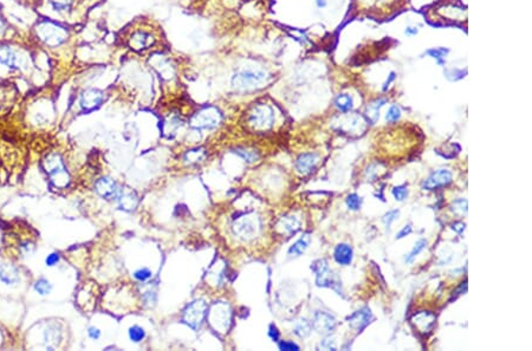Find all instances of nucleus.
<instances>
[{"label":"nucleus","instance_id":"46","mask_svg":"<svg viewBox=\"0 0 532 351\" xmlns=\"http://www.w3.org/2000/svg\"><path fill=\"white\" fill-rule=\"evenodd\" d=\"M411 231H413V230H411L410 225H406V226H403L402 230L396 234V239H402V238H405V236L409 235V234L411 233Z\"/></svg>","mask_w":532,"mask_h":351},{"label":"nucleus","instance_id":"14","mask_svg":"<svg viewBox=\"0 0 532 351\" xmlns=\"http://www.w3.org/2000/svg\"><path fill=\"white\" fill-rule=\"evenodd\" d=\"M103 102L102 91L97 89H89V90L83 91L80 97V105L83 110L90 111L95 108L100 107L101 103Z\"/></svg>","mask_w":532,"mask_h":351},{"label":"nucleus","instance_id":"30","mask_svg":"<svg viewBox=\"0 0 532 351\" xmlns=\"http://www.w3.org/2000/svg\"><path fill=\"white\" fill-rule=\"evenodd\" d=\"M293 331H295V333L298 337H301V338H305V337L309 336L310 332H311V324H310V323L304 318L296 325L295 330Z\"/></svg>","mask_w":532,"mask_h":351},{"label":"nucleus","instance_id":"9","mask_svg":"<svg viewBox=\"0 0 532 351\" xmlns=\"http://www.w3.org/2000/svg\"><path fill=\"white\" fill-rule=\"evenodd\" d=\"M156 43V38L154 37L152 32H148L145 30H137L133 32L129 37V46L134 51L143 52L145 50H149Z\"/></svg>","mask_w":532,"mask_h":351},{"label":"nucleus","instance_id":"41","mask_svg":"<svg viewBox=\"0 0 532 351\" xmlns=\"http://www.w3.org/2000/svg\"><path fill=\"white\" fill-rule=\"evenodd\" d=\"M377 174H379V172H377L376 164H370V166L368 167V169H367V172H366V177H367V179L372 181V179H375V177L377 176Z\"/></svg>","mask_w":532,"mask_h":351},{"label":"nucleus","instance_id":"38","mask_svg":"<svg viewBox=\"0 0 532 351\" xmlns=\"http://www.w3.org/2000/svg\"><path fill=\"white\" fill-rule=\"evenodd\" d=\"M391 193H393V196L395 197L396 201H403L408 196L407 186H397V187H394Z\"/></svg>","mask_w":532,"mask_h":351},{"label":"nucleus","instance_id":"28","mask_svg":"<svg viewBox=\"0 0 532 351\" xmlns=\"http://www.w3.org/2000/svg\"><path fill=\"white\" fill-rule=\"evenodd\" d=\"M426 247H427V240H425V239H419V240L415 242V245H414L413 250H411L407 254V257H406V263L407 264L413 263L414 259L418 257L420 253L426 249Z\"/></svg>","mask_w":532,"mask_h":351},{"label":"nucleus","instance_id":"36","mask_svg":"<svg viewBox=\"0 0 532 351\" xmlns=\"http://www.w3.org/2000/svg\"><path fill=\"white\" fill-rule=\"evenodd\" d=\"M447 50L445 49H441V47H436V49H430L427 51V55L430 56V57L434 58V59H436V62H438L439 64L442 63V60H444L445 56L447 55Z\"/></svg>","mask_w":532,"mask_h":351},{"label":"nucleus","instance_id":"31","mask_svg":"<svg viewBox=\"0 0 532 351\" xmlns=\"http://www.w3.org/2000/svg\"><path fill=\"white\" fill-rule=\"evenodd\" d=\"M467 207H469V206H467L466 199L455 200V201H453L450 206V211H452L454 214H458V215H466Z\"/></svg>","mask_w":532,"mask_h":351},{"label":"nucleus","instance_id":"6","mask_svg":"<svg viewBox=\"0 0 532 351\" xmlns=\"http://www.w3.org/2000/svg\"><path fill=\"white\" fill-rule=\"evenodd\" d=\"M220 121V113L215 108H205L192 117L190 125L195 129H212L217 127Z\"/></svg>","mask_w":532,"mask_h":351},{"label":"nucleus","instance_id":"43","mask_svg":"<svg viewBox=\"0 0 532 351\" xmlns=\"http://www.w3.org/2000/svg\"><path fill=\"white\" fill-rule=\"evenodd\" d=\"M268 336L271 337V339H272L273 342H278L279 337H281V332H279L278 329H277V327L274 324H271L270 328H268Z\"/></svg>","mask_w":532,"mask_h":351},{"label":"nucleus","instance_id":"17","mask_svg":"<svg viewBox=\"0 0 532 351\" xmlns=\"http://www.w3.org/2000/svg\"><path fill=\"white\" fill-rule=\"evenodd\" d=\"M0 281L5 285H16L20 281V273L15 265L8 263L0 264Z\"/></svg>","mask_w":532,"mask_h":351},{"label":"nucleus","instance_id":"23","mask_svg":"<svg viewBox=\"0 0 532 351\" xmlns=\"http://www.w3.org/2000/svg\"><path fill=\"white\" fill-rule=\"evenodd\" d=\"M117 200H119L120 206L122 207V210H125V211H133L137 206V202H139V199H137L136 194L133 193V192H127V193H124V192L122 191L121 194H120V196L117 197Z\"/></svg>","mask_w":532,"mask_h":351},{"label":"nucleus","instance_id":"45","mask_svg":"<svg viewBox=\"0 0 532 351\" xmlns=\"http://www.w3.org/2000/svg\"><path fill=\"white\" fill-rule=\"evenodd\" d=\"M201 152L200 150H190L189 153H187L186 155V160L187 161H190V162H197V161H199L201 158Z\"/></svg>","mask_w":532,"mask_h":351},{"label":"nucleus","instance_id":"49","mask_svg":"<svg viewBox=\"0 0 532 351\" xmlns=\"http://www.w3.org/2000/svg\"><path fill=\"white\" fill-rule=\"evenodd\" d=\"M418 32H419L418 27H415V26H408V27H406V30H405V35L408 36V37H413V36L418 35Z\"/></svg>","mask_w":532,"mask_h":351},{"label":"nucleus","instance_id":"25","mask_svg":"<svg viewBox=\"0 0 532 351\" xmlns=\"http://www.w3.org/2000/svg\"><path fill=\"white\" fill-rule=\"evenodd\" d=\"M335 105L342 113H349L352 109V107H354V101H352V97L350 95L341 94L336 97Z\"/></svg>","mask_w":532,"mask_h":351},{"label":"nucleus","instance_id":"5","mask_svg":"<svg viewBox=\"0 0 532 351\" xmlns=\"http://www.w3.org/2000/svg\"><path fill=\"white\" fill-rule=\"evenodd\" d=\"M38 37L46 44V45L56 47L63 44L66 40V31L63 27L57 26L52 23H43L39 25L37 29Z\"/></svg>","mask_w":532,"mask_h":351},{"label":"nucleus","instance_id":"2","mask_svg":"<svg viewBox=\"0 0 532 351\" xmlns=\"http://www.w3.org/2000/svg\"><path fill=\"white\" fill-rule=\"evenodd\" d=\"M311 270L316 274V284L321 288H330L342 294V284L337 275L330 270L326 259H317L312 263Z\"/></svg>","mask_w":532,"mask_h":351},{"label":"nucleus","instance_id":"16","mask_svg":"<svg viewBox=\"0 0 532 351\" xmlns=\"http://www.w3.org/2000/svg\"><path fill=\"white\" fill-rule=\"evenodd\" d=\"M318 155L316 153H305L298 156L296 160V171L302 175L310 174L318 163Z\"/></svg>","mask_w":532,"mask_h":351},{"label":"nucleus","instance_id":"27","mask_svg":"<svg viewBox=\"0 0 532 351\" xmlns=\"http://www.w3.org/2000/svg\"><path fill=\"white\" fill-rule=\"evenodd\" d=\"M56 12H68L75 5V0H47Z\"/></svg>","mask_w":532,"mask_h":351},{"label":"nucleus","instance_id":"51","mask_svg":"<svg viewBox=\"0 0 532 351\" xmlns=\"http://www.w3.org/2000/svg\"><path fill=\"white\" fill-rule=\"evenodd\" d=\"M316 4H317V6L319 8L326 7L327 4V0H316Z\"/></svg>","mask_w":532,"mask_h":351},{"label":"nucleus","instance_id":"1","mask_svg":"<svg viewBox=\"0 0 532 351\" xmlns=\"http://www.w3.org/2000/svg\"><path fill=\"white\" fill-rule=\"evenodd\" d=\"M268 77L264 70H240L232 77V85L240 91L254 90L264 85Z\"/></svg>","mask_w":532,"mask_h":351},{"label":"nucleus","instance_id":"8","mask_svg":"<svg viewBox=\"0 0 532 351\" xmlns=\"http://www.w3.org/2000/svg\"><path fill=\"white\" fill-rule=\"evenodd\" d=\"M207 304L204 300H195L187 306L184 312V322L193 330H198L206 316Z\"/></svg>","mask_w":532,"mask_h":351},{"label":"nucleus","instance_id":"39","mask_svg":"<svg viewBox=\"0 0 532 351\" xmlns=\"http://www.w3.org/2000/svg\"><path fill=\"white\" fill-rule=\"evenodd\" d=\"M153 275L152 271H150L149 269H147V267H143V269H139L137 271L134 272V277H135V279H137L139 281H147L148 279H150Z\"/></svg>","mask_w":532,"mask_h":351},{"label":"nucleus","instance_id":"35","mask_svg":"<svg viewBox=\"0 0 532 351\" xmlns=\"http://www.w3.org/2000/svg\"><path fill=\"white\" fill-rule=\"evenodd\" d=\"M400 117H401V110L397 105H391L387 111V115H386V121L389 123H394V122L399 121Z\"/></svg>","mask_w":532,"mask_h":351},{"label":"nucleus","instance_id":"33","mask_svg":"<svg viewBox=\"0 0 532 351\" xmlns=\"http://www.w3.org/2000/svg\"><path fill=\"white\" fill-rule=\"evenodd\" d=\"M234 153L239 155L240 157H243L246 162H250V163L256 162V161L259 158L258 153L253 152V150H248L245 148H236L234 149Z\"/></svg>","mask_w":532,"mask_h":351},{"label":"nucleus","instance_id":"34","mask_svg":"<svg viewBox=\"0 0 532 351\" xmlns=\"http://www.w3.org/2000/svg\"><path fill=\"white\" fill-rule=\"evenodd\" d=\"M347 206H348L349 210L351 211H358L360 210L361 205H362V197L358 196L357 194L352 193V194H349L348 196H347Z\"/></svg>","mask_w":532,"mask_h":351},{"label":"nucleus","instance_id":"13","mask_svg":"<svg viewBox=\"0 0 532 351\" xmlns=\"http://www.w3.org/2000/svg\"><path fill=\"white\" fill-rule=\"evenodd\" d=\"M95 189L101 196L106 200H117L122 192L119 185L110 177H102V179L97 180V182L95 183Z\"/></svg>","mask_w":532,"mask_h":351},{"label":"nucleus","instance_id":"44","mask_svg":"<svg viewBox=\"0 0 532 351\" xmlns=\"http://www.w3.org/2000/svg\"><path fill=\"white\" fill-rule=\"evenodd\" d=\"M60 261V254L58 253H51V254H49L45 259V264L47 266H55L56 264Z\"/></svg>","mask_w":532,"mask_h":351},{"label":"nucleus","instance_id":"19","mask_svg":"<svg viewBox=\"0 0 532 351\" xmlns=\"http://www.w3.org/2000/svg\"><path fill=\"white\" fill-rule=\"evenodd\" d=\"M334 258L338 265L348 266L352 261V249L348 244H338L335 247Z\"/></svg>","mask_w":532,"mask_h":351},{"label":"nucleus","instance_id":"15","mask_svg":"<svg viewBox=\"0 0 532 351\" xmlns=\"http://www.w3.org/2000/svg\"><path fill=\"white\" fill-rule=\"evenodd\" d=\"M349 325L357 332H361L362 330L368 327L369 323L372 320V312L369 308H362L361 310L351 314L348 318Z\"/></svg>","mask_w":532,"mask_h":351},{"label":"nucleus","instance_id":"40","mask_svg":"<svg viewBox=\"0 0 532 351\" xmlns=\"http://www.w3.org/2000/svg\"><path fill=\"white\" fill-rule=\"evenodd\" d=\"M278 347L279 349L283 351H298L299 350L298 345L290 341H282L281 343L278 344Z\"/></svg>","mask_w":532,"mask_h":351},{"label":"nucleus","instance_id":"48","mask_svg":"<svg viewBox=\"0 0 532 351\" xmlns=\"http://www.w3.org/2000/svg\"><path fill=\"white\" fill-rule=\"evenodd\" d=\"M88 335L91 339H95V341H96V339H99L101 337L100 329H97L95 327H90V328H89V330H88Z\"/></svg>","mask_w":532,"mask_h":351},{"label":"nucleus","instance_id":"50","mask_svg":"<svg viewBox=\"0 0 532 351\" xmlns=\"http://www.w3.org/2000/svg\"><path fill=\"white\" fill-rule=\"evenodd\" d=\"M394 79H395V74H394V72H391L390 76H389V78L387 79V82H386V83H385V85H383V90H385V91L387 90V88L389 86V84H390V83L393 82Z\"/></svg>","mask_w":532,"mask_h":351},{"label":"nucleus","instance_id":"10","mask_svg":"<svg viewBox=\"0 0 532 351\" xmlns=\"http://www.w3.org/2000/svg\"><path fill=\"white\" fill-rule=\"evenodd\" d=\"M453 181V174L449 169H438L433 172L422 183L425 191H435L438 188L447 187Z\"/></svg>","mask_w":532,"mask_h":351},{"label":"nucleus","instance_id":"4","mask_svg":"<svg viewBox=\"0 0 532 351\" xmlns=\"http://www.w3.org/2000/svg\"><path fill=\"white\" fill-rule=\"evenodd\" d=\"M44 167L51 181L57 187H65L69 182V176L66 174L65 167L61 161L60 156L53 154L44 161Z\"/></svg>","mask_w":532,"mask_h":351},{"label":"nucleus","instance_id":"47","mask_svg":"<svg viewBox=\"0 0 532 351\" xmlns=\"http://www.w3.org/2000/svg\"><path fill=\"white\" fill-rule=\"evenodd\" d=\"M450 228H452V230L454 231L455 233L461 234L465 231V228H466V225H465L464 222L458 221V222H454V224L450 225Z\"/></svg>","mask_w":532,"mask_h":351},{"label":"nucleus","instance_id":"24","mask_svg":"<svg viewBox=\"0 0 532 351\" xmlns=\"http://www.w3.org/2000/svg\"><path fill=\"white\" fill-rule=\"evenodd\" d=\"M310 244V235L309 234H304L301 239H298L295 244L289 249V254L292 257H299L307 251Z\"/></svg>","mask_w":532,"mask_h":351},{"label":"nucleus","instance_id":"3","mask_svg":"<svg viewBox=\"0 0 532 351\" xmlns=\"http://www.w3.org/2000/svg\"><path fill=\"white\" fill-rule=\"evenodd\" d=\"M247 123L259 132L271 129L274 124V110L268 104L254 105L247 115Z\"/></svg>","mask_w":532,"mask_h":351},{"label":"nucleus","instance_id":"29","mask_svg":"<svg viewBox=\"0 0 532 351\" xmlns=\"http://www.w3.org/2000/svg\"><path fill=\"white\" fill-rule=\"evenodd\" d=\"M33 288H35L36 292L41 294V296H46V294H49L50 292L52 291V285L50 284L49 280L45 279V278H41V279H38L35 283V285H33Z\"/></svg>","mask_w":532,"mask_h":351},{"label":"nucleus","instance_id":"12","mask_svg":"<svg viewBox=\"0 0 532 351\" xmlns=\"http://www.w3.org/2000/svg\"><path fill=\"white\" fill-rule=\"evenodd\" d=\"M312 327L322 335H330L336 328V319L324 311H317L313 314Z\"/></svg>","mask_w":532,"mask_h":351},{"label":"nucleus","instance_id":"20","mask_svg":"<svg viewBox=\"0 0 532 351\" xmlns=\"http://www.w3.org/2000/svg\"><path fill=\"white\" fill-rule=\"evenodd\" d=\"M0 64L8 69H18V58L11 47L0 46Z\"/></svg>","mask_w":532,"mask_h":351},{"label":"nucleus","instance_id":"22","mask_svg":"<svg viewBox=\"0 0 532 351\" xmlns=\"http://www.w3.org/2000/svg\"><path fill=\"white\" fill-rule=\"evenodd\" d=\"M386 103H387V99H383V98L376 99V101L371 102L366 109L367 121L370 122L371 124L376 123L377 119H379V117H380L381 108H382L383 105L386 104Z\"/></svg>","mask_w":532,"mask_h":351},{"label":"nucleus","instance_id":"7","mask_svg":"<svg viewBox=\"0 0 532 351\" xmlns=\"http://www.w3.org/2000/svg\"><path fill=\"white\" fill-rule=\"evenodd\" d=\"M260 224L258 218L254 215H244L234 221V233L244 240H250L258 233Z\"/></svg>","mask_w":532,"mask_h":351},{"label":"nucleus","instance_id":"21","mask_svg":"<svg viewBox=\"0 0 532 351\" xmlns=\"http://www.w3.org/2000/svg\"><path fill=\"white\" fill-rule=\"evenodd\" d=\"M278 227L281 228L283 233L295 234L297 231L299 230V227H301V222H299V220L293 215L283 216V218L279 220Z\"/></svg>","mask_w":532,"mask_h":351},{"label":"nucleus","instance_id":"11","mask_svg":"<svg viewBox=\"0 0 532 351\" xmlns=\"http://www.w3.org/2000/svg\"><path fill=\"white\" fill-rule=\"evenodd\" d=\"M340 128L342 132L350 134V135H361L367 129V119L356 114L343 116L341 118Z\"/></svg>","mask_w":532,"mask_h":351},{"label":"nucleus","instance_id":"26","mask_svg":"<svg viewBox=\"0 0 532 351\" xmlns=\"http://www.w3.org/2000/svg\"><path fill=\"white\" fill-rule=\"evenodd\" d=\"M44 338L49 344H53V347L61 343V329H57V325H50L49 328L44 331Z\"/></svg>","mask_w":532,"mask_h":351},{"label":"nucleus","instance_id":"18","mask_svg":"<svg viewBox=\"0 0 532 351\" xmlns=\"http://www.w3.org/2000/svg\"><path fill=\"white\" fill-rule=\"evenodd\" d=\"M434 323H435V316L430 312H419L414 314L411 318V324L419 330V332L427 333L432 330Z\"/></svg>","mask_w":532,"mask_h":351},{"label":"nucleus","instance_id":"32","mask_svg":"<svg viewBox=\"0 0 532 351\" xmlns=\"http://www.w3.org/2000/svg\"><path fill=\"white\" fill-rule=\"evenodd\" d=\"M128 333H129V338L135 343H140L145 338L144 329L139 327V325H133V327L129 328Z\"/></svg>","mask_w":532,"mask_h":351},{"label":"nucleus","instance_id":"42","mask_svg":"<svg viewBox=\"0 0 532 351\" xmlns=\"http://www.w3.org/2000/svg\"><path fill=\"white\" fill-rule=\"evenodd\" d=\"M319 347H321L322 349H326V350H336V349H337V348H336V344H335L334 339H330V338H326L323 342H321Z\"/></svg>","mask_w":532,"mask_h":351},{"label":"nucleus","instance_id":"37","mask_svg":"<svg viewBox=\"0 0 532 351\" xmlns=\"http://www.w3.org/2000/svg\"><path fill=\"white\" fill-rule=\"evenodd\" d=\"M400 215V211L399 210H393V211H389L388 213H386L385 215H383L382 218V221L383 224H385V226L387 228H390L391 224H393L395 220L399 218Z\"/></svg>","mask_w":532,"mask_h":351}]
</instances>
